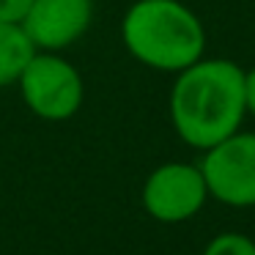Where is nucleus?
Wrapping results in <instances>:
<instances>
[{
  "label": "nucleus",
  "mask_w": 255,
  "mask_h": 255,
  "mask_svg": "<svg viewBox=\"0 0 255 255\" xmlns=\"http://www.w3.org/2000/svg\"><path fill=\"white\" fill-rule=\"evenodd\" d=\"M244 69L228 58H200L181 69L170 88V121L189 148L206 151L242 129Z\"/></svg>",
  "instance_id": "f257e3e1"
},
{
  "label": "nucleus",
  "mask_w": 255,
  "mask_h": 255,
  "mask_svg": "<svg viewBox=\"0 0 255 255\" xmlns=\"http://www.w3.org/2000/svg\"><path fill=\"white\" fill-rule=\"evenodd\" d=\"M127 52L154 72L178 74L206 52V28L181 0H134L121 19Z\"/></svg>",
  "instance_id": "f03ea898"
},
{
  "label": "nucleus",
  "mask_w": 255,
  "mask_h": 255,
  "mask_svg": "<svg viewBox=\"0 0 255 255\" xmlns=\"http://www.w3.org/2000/svg\"><path fill=\"white\" fill-rule=\"evenodd\" d=\"M22 102L41 121H69L85 102V83L61 52H33L17 80Z\"/></svg>",
  "instance_id": "7ed1b4c3"
},
{
  "label": "nucleus",
  "mask_w": 255,
  "mask_h": 255,
  "mask_svg": "<svg viewBox=\"0 0 255 255\" xmlns=\"http://www.w3.org/2000/svg\"><path fill=\"white\" fill-rule=\"evenodd\" d=\"M209 195L231 209L255 206V132H233L203 151L200 159Z\"/></svg>",
  "instance_id": "20e7f679"
},
{
  "label": "nucleus",
  "mask_w": 255,
  "mask_h": 255,
  "mask_svg": "<svg viewBox=\"0 0 255 255\" xmlns=\"http://www.w3.org/2000/svg\"><path fill=\"white\" fill-rule=\"evenodd\" d=\"M209 187L200 165L192 162H165L145 176L140 203L156 222L176 225L198 214L209 200Z\"/></svg>",
  "instance_id": "39448f33"
},
{
  "label": "nucleus",
  "mask_w": 255,
  "mask_h": 255,
  "mask_svg": "<svg viewBox=\"0 0 255 255\" xmlns=\"http://www.w3.org/2000/svg\"><path fill=\"white\" fill-rule=\"evenodd\" d=\"M94 22V0H33L22 25L36 52H63Z\"/></svg>",
  "instance_id": "423d86ee"
},
{
  "label": "nucleus",
  "mask_w": 255,
  "mask_h": 255,
  "mask_svg": "<svg viewBox=\"0 0 255 255\" xmlns=\"http://www.w3.org/2000/svg\"><path fill=\"white\" fill-rule=\"evenodd\" d=\"M33 52L36 50L30 44V39L25 36L22 25L0 19V88L17 83Z\"/></svg>",
  "instance_id": "0eeeda50"
},
{
  "label": "nucleus",
  "mask_w": 255,
  "mask_h": 255,
  "mask_svg": "<svg viewBox=\"0 0 255 255\" xmlns=\"http://www.w3.org/2000/svg\"><path fill=\"white\" fill-rule=\"evenodd\" d=\"M203 255H255V242L244 233L228 231L217 233L209 244H206Z\"/></svg>",
  "instance_id": "6e6552de"
},
{
  "label": "nucleus",
  "mask_w": 255,
  "mask_h": 255,
  "mask_svg": "<svg viewBox=\"0 0 255 255\" xmlns=\"http://www.w3.org/2000/svg\"><path fill=\"white\" fill-rule=\"evenodd\" d=\"M30 3L33 0H0V19L19 25L25 19V14H28Z\"/></svg>",
  "instance_id": "1a4fd4ad"
},
{
  "label": "nucleus",
  "mask_w": 255,
  "mask_h": 255,
  "mask_svg": "<svg viewBox=\"0 0 255 255\" xmlns=\"http://www.w3.org/2000/svg\"><path fill=\"white\" fill-rule=\"evenodd\" d=\"M244 107H247V116L255 118V66L244 69Z\"/></svg>",
  "instance_id": "9d476101"
}]
</instances>
